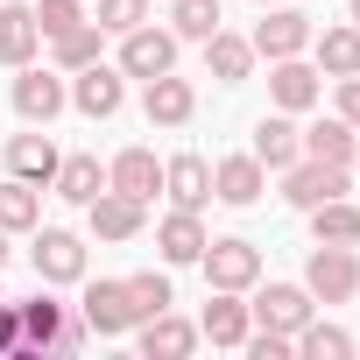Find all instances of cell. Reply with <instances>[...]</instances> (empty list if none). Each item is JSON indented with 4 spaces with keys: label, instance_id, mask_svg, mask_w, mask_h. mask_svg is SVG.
<instances>
[{
    "label": "cell",
    "instance_id": "1",
    "mask_svg": "<svg viewBox=\"0 0 360 360\" xmlns=\"http://www.w3.org/2000/svg\"><path fill=\"white\" fill-rule=\"evenodd\" d=\"M22 325H29V353H85V339H92L85 311H71L57 297H29L22 304Z\"/></svg>",
    "mask_w": 360,
    "mask_h": 360
},
{
    "label": "cell",
    "instance_id": "2",
    "mask_svg": "<svg viewBox=\"0 0 360 360\" xmlns=\"http://www.w3.org/2000/svg\"><path fill=\"white\" fill-rule=\"evenodd\" d=\"M283 176V198L297 205V212H311V205H325V198H346L353 191V169L346 162H318V155H297L290 169H276Z\"/></svg>",
    "mask_w": 360,
    "mask_h": 360
},
{
    "label": "cell",
    "instance_id": "3",
    "mask_svg": "<svg viewBox=\"0 0 360 360\" xmlns=\"http://www.w3.org/2000/svg\"><path fill=\"white\" fill-rule=\"evenodd\" d=\"M304 290H311L318 304H353V297H360V255H353V248L318 240V248H311V262H304Z\"/></svg>",
    "mask_w": 360,
    "mask_h": 360
},
{
    "label": "cell",
    "instance_id": "4",
    "mask_svg": "<svg viewBox=\"0 0 360 360\" xmlns=\"http://www.w3.org/2000/svg\"><path fill=\"white\" fill-rule=\"evenodd\" d=\"M198 269H205V290H240L248 297L262 283V248L255 240H205Z\"/></svg>",
    "mask_w": 360,
    "mask_h": 360
},
{
    "label": "cell",
    "instance_id": "5",
    "mask_svg": "<svg viewBox=\"0 0 360 360\" xmlns=\"http://www.w3.org/2000/svg\"><path fill=\"white\" fill-rule=\"evenodd\" d=\"M120 99H127V71L120 64H85V71H71V106L85 113V120H113L120 113Z\"/></svg>",
    "mask_w": 360,
    "mask_h": 360
},
{
    "label": "cell",
    "instance_id": "6",
    "mask_svg": "<svg viewBox=\"0 0 360 360\" xmlns=\"http://www.w3.org/2000/svg\"><path fill=\"white\" fill-rule=\"evenodd\" d=\"M255 57H304L311 50V15H297V8H283V0H276V8H262V22H255Z\"/></svg>",
    "mask_w": 360,
    "mask_h": 360
},
{
    "label": "cell",
    "instance_id": "7",
    "mask_svg": "<svg viewBox=\"0 0 360 360\" xmlns=\"http://www.w3.org/2000/svg\"><path fill=\"white\" fill-rule=\"evenodd\" d=\"M29 262H36L43 283H85V240H78L71 226H36Z\"/></svg>",
    "mask_w": 360,
    "mask_h": 360
},
{
    "label": "cell",
    "instance_id": "8",
    "mask_svg": "<svg viewBox=\"0 0 360 360\" xmlns=\"http://www.w3.org/2000/svg\"><path fill=\"white\" fill-rule=\"evenodd\" d=\"M248 311H255V325H262V332H290V339H297V332H304V318L318 311V297H311L304 283H269V290H255V304H248Z\"/></svg>",
    "mask_w": 360,
    "mask_h": 360
},
{
    "label": "cell",
    "instance_id": "9",
    "mask_svg": "<svg viewBox=\"0 0 360 360\" xmlns=\"http://www.w3.org/2000/svg\"><path fill=\"white\" fill-rule=\"evenodd\" d=\"M64 106H71V85H64L57 71H36V64H22V78H15V113H22L29 127H50Z\"/></svg>",
    "mask_w": 360,
    "mask_h": 360
},
{
    "label": "cell",
    "instance_id": "10",
    "mask_svg": "<svg viewBox=\"0 0 360 360\" xmlns=\"http://www.w3.org/2000/svg\"><path fill=\"white\" fill-rule=\"evenodd\" d=\"M120 71L127 78H162V71H176V36L169 29H127L120 36Z\"/></svg>",
    "mask_w": 360,
    "mask_h": 360
},
{
    "label": "cell",
    "instance_id": "11",
    "mask_svg": "<svg viewBox=\"0 0 360 360\" xmlns=\"http://www.w3.org/2000/svg\"><path fill=\"white\" fill-rule=\"evenodd\" d=\"M85 226H92L99 240H141V226H148V205L106 184V191H99L92 205H85Z\"/></svg>",
    "mask_w": 360,
    "mask_h": 360
},
{
    "label": "cell",
    "instance_id": "12",
    "mask_svg": "<svg viewBox=\"0 0 360 360\" xmlns=\"http://www.w3.org/2000/svg\"><path fill=\"white\" fill-rule=\"evenodd\" d=\"M141 113H148V127H184V120L198 113V85H191V78H176V71H162V78H148Z\"/></svg>",
    "mask_w": 360,
    "mask_h": 360
},
{
    "label": "cell",
    "instance_id": "13",
    "mask_svg": "<svg viewBox=\"0 0 360 360\" xmlns=\"http://www.w3.org/2000/svg\"><path fill=\"white\" fill-rule=\"evenodd\" d=\"M269 191V169H262V155L248 148V155H226V162H212V198L219 205H255Z\"/></svg>",
    "mask_w": 360,
    "mask_h": 360
},
{
    "label": "cell",
    "instance_id": "14",
    "mask_svg": "<svg viewBox=\"0 0 360 360\" xmlns=\"http://www.w3.org/2000/svg\"><path fill=\"white\" fill-rule=\"evenodd\" d=\"M162 191H169V205L205 212V205H212V162H205V155H169V162H162Z\"/></svg>",
    "mask_w": 360,
    "mask_h": 360
},
{
    "label": "cell",
    "instance_id": "15",
    "mask_svg": "<svg viewBox=\"0 0 360 360\" xmlns=\"http://www.w3.org/2000/svg\"><path fill=\"white\" fill-rule=\"evenodd\" d=\"M269 99H276V113H311L318 106V71L304 57H276L269 64Z\"/></svg>",
    "mask_w": 360,
    "mask_h": 360
},
{
    "label": "cell",
    "instance_id": "16",
    "mask_svg": "<svg viewBox=\"0 0 360 360\" xmlns=\"http://www.w3.org/2000/svg\"><path fill=\"white\" fill-rule=\"evenodd\" d=\"M85 325L99 332V339H120V332H134V311H127V276L120 283H85Z\"/></svg>",
    "mask_w": 360,
    "mask_h": 360
},
{
    "label": "cell",
    "instance_id": "17",
    "mask_svg": "<svg viewBox=\"0 0 360 360\" xmlns=\"http://www.w3.org/2000/svg\"><path fill=\"white\" fill-rule=\"evenodd\" d=\"M255 332V311L240 304V290H212L205 297V318H198V339H212V346H240Z\"/></svg>",
    "mask_w": 360,
    "mask_h": 360
},
{
    "label": "cell",
    "instance_id": "18",
    "mask_svg": "<svg viewBox=\"0 0 360 360\" xmlns=\"http://www.w3.org/2000/svg\"><path fill=\"white\" fill-rule=\"evenodd\" d=\"M255 155H262V169H290V162L304 155L297 113H262V120H255Z\"/></svg>",
    "mask_w": 360,
    "mask_h": 360
},
{
    "label": "cell",
    "instance_id": "19",
    "mask_svg": "<svg viewBox=\"0 0 360 360\" xmlns=\"http://www.w3.org/2000/svg\"><path fill=\"white\" fill-rule=\"evenodd\" d=\"M106 184H113V191H127V198H141V205H148V198H155V191H162V162H155V148H120V155H113V162H106Z\"/></svg>",
    "mask_w": 360,
    "mask_h": 360
},
{
    "label": "cell",
    "instance_id": "20",
    "mask_svg": "<svg viewBox=\"0 0 360 360\" xmlns=\"http://www.w3.org/2000/svg\"><path fill=\"white\" fill-rule=\"evenodd\" d=\"M141 353L148 360H184V353H198V325H184L176 311H155V318H141Z\"/></svg>",
    "mask_w": 360,
    "mask_h": 360
},
{
    "label": "cell",
    "instance_id": "21",
    "mask_svg": "<svg viewBox=\"0 0 360 360\" xmlns=\"http://www.w3.org/2000/svg\"><path fill=\"white\" fill-rule=\"evenodd\" d=\"M205 240H212V233H205V219H198V212H184V205H176V212L155 226V248H162V262H176V269L198 262V255H205Z\"/></svg>",
    "mask_w": 360,
    "mask_h": 360
},
{
    "label": "cell",
    "instance_id": "22",
    "mask_svg": "<svg viewBox=\"0 0 360 360\" xmlns=\"http://www.w3.org/2000/svg\"><path fill=\"white\" fill-rule=\"evenodd\" d=\"M36 226H43V184L8 176L0 184V233H36Z\"/></svg>",
    "mask_w": 360,
    "mask_h": 360
},
{
    "label": "cell",
    "instance_id": "23",
    "mask_svg": "<svg viewBox=\"0 0 360 360\" xmlns=\"http://www.w3.org/2000/svg\"><path fill=\"white\" fill-rule=\"evenodd\" d=\"M57 141L50 134H15L8 141V176H29V184H50V176H57Z\"/></svg>",
    "mask_w": 360,
    "mask_h": 360
},
{
    "label": "cell",
    "instance_id": "24",
    "mask_svg": "<svg viewBox=\"0 0 360 360\" xmlns=\"http://www.w3.org/2000/svg\"><path fill=\"white\" fill-rule=\"evenodd\" d=\"M205 71H212L219 85H240V78L255 71V43H248V36H226V29H212V36H205Z\"/></svg>",
    "mask_w": 360,
    "mask_h": 360
},
{
    "label": "cell",
    "instance_id": "25",
    "mask_svg": "<svg viewBox=\"0 0 360 360\" xmlns=\"http://www.w3.org/2000/svg\"><path fill=\"white\" fill-rule=\"evenodd\" d=\"M50 191H57V198H71V205H92V198L106 191L99 155H64V162H57V176H50Z\"/></svg>",
    "mask_w": 360,
    "mask_h": 360
},
{
    "label": "cell",
    "instance_id": "26",
    "mask_svg": "<svg viewBox=\"0 0 360 360\" xmlns=\"http://www.w3.org/2000/svg\"><path fill=\"white\" fill-rule=\"evenodd\" d=\"M36 43H43V29H36V8H0V64H36Z\"/></svg>",
    "mask_w": 360,
    "mask_h": 360
},
{
    "label": "cell",
    "instance_id": "27",
    "mask_svg": "<svg viewBox=\"0 0 360 360\" xmlns=\"http://www.w3.org/2000/svg\"><path fill=\"white\" fill-rule=\"evenodd\" d=\"M311 50H318V71H332V78H353L360 71V29L353 22H339V29H311Z\"/></svg>",
    "mask_w": 360,
    "mask_h": 360
},
{
    "label": "cell",
    "instance_id": "28",
    "mask_svg": "<svg viewBox=\"0 0 360 360\" xmlns=\"http://www.w3.org/2000/svg\"><path fill=\"white\" fill-rule=\"evenodd\" d=\"M311 233H318V240H332V248H360V205H346V198L311 205Z\"/></svg>",
    "mask_w": 360,
    "mask_h": 360
},
{
    "label": "cell",
    "instance_id": "29",
    "mask_svg": "<svg viewBox=\"0 0 360 360\" xmlns=\"http://www.w3.org/2000/svg\"><path fill=\"white\" fill-rule=\"evenodd\" d=\"M50 57H57V71H85V64H99V22H78V29L50 36Z\"/></svg>",
    "mask_w": 360,
    "mask_h": 360
},
{
    "label": "cell",
    "instance_id": "30",
    "mask_svg": "<svg viewBox=\"0 0 360 360\" xmlns=\"http://www.w3.org/2000/svg\"><path fill=\"white\" fill-rule=\"evenodd\" d=\"M353 127L332 113V120H318V127H304V155H318V162H353Z\"/></svg>",
    "mask_w": 360,
    "mask_h": 360
},
{
    "label": "cell",
    "instance_id": "31",
    "mask_svg": "<svg viewBox=\"0 0 360 360\" xmlns=\"http://www.w3.org/2000/svg\"><path fill=\"white\" fill-rule=\"evenodd\" d=\"M219 29V0H176L169 8V36L176 43H205Z\"/></svg>",
    "mask_w": 360,
    "mask_h": 360
},
{
    "label": "cell",
    "instance_id": "32",
    "mask_svg": "<svg viewBox=\"0 0 360 360\" xmlns=\"http://www.w3.org/2000/svg\"><path fill=\"white\" fill-rule=\"evenodd\" d=\"M176 304V290H169V276H155V269H141V276H127V311H134V325L141 318H155V311H169Z\"/></svg>",
    "mask_w": 360,
    "mask_h": 360
},
{
    "label": "cell",
    "instance_id": "33",
    "mask_svg": "<svg viewBox=\"0 0 360 360\" xmlns=\"http://www.w3.org/2000/svg\"><path fill=\"white\" fill-rule=\"evenodd\" d=\"M297 353H304V360H346V353H353V332H339V325H325V318H304Z\"/></svg>",
    "mask_w": 360,
    "mask_h": 360
},
{
    "label": "cell",
    "instance_id": "34",
    "mask_svg": "<svg viewBox=\"0 0 360 360\" xmlns=\"http://www.w3.org/2000/svg\"><path fill=\"white\" fill-rule=\"evenodd\" d=\"M92 22H99V36H127V29L148 22V0H99Z\"/></svg>",
    "mask_w": 360,
    "mask_h": 360
},
{
    "label": "cell",
    "instance_id": "35",
    "mask_svg": "<svg viewBox=\"0 0 360 360\" xmlns=\"http://www.w3.org/2000/svg\"><path fill=\"white\" fill-rule=\"evenodd\" d=\"M78 22H92L85 0H36V29H43V36H64V29H78Z\"/></svg>",
    "mask_w": 360,
    "mask_h": 360
},
{
    "label": "cell",
    "instance_id": "36",
    "mask_svg": "<svg viewBox=\"0 0 360 360\" xmlns=\"http://www.w3.org/2000/svg\"><path fill=\"white\" fill-rule=\"evenodd\" d=\"M0 353L29 360V325H22V304H8V297H0Z\"/></svg>",
    "mask_w": 360,
    "mask_h": 360
},
{
    "label": "cell",
    "instance_id": "37",
    "mask_svg": "<svg viewBox=\"0 0 360 360\" xmlns=\"http://www.w3.org/2000/svg\"><path fill=\"white\" fill-rule=\"evenodd\" d=\"M339 120L360 134V71H353V78H339Z\"/></svg>",
    "mask_w": 360,
    "mask_h": 360
},
{
    "label": "cell",
    "instance_id": "38",
    "mask_svg": "<svg viewBox=\"0 0 360 360\" xmlns=\"http://www.w3.org/2000/svg\"><path fill=\"white\" fill-rule=\"evenodd\" d=\"M346 169H353V176H360V141H353V162H346Z\"/></svg>",
    "mask_w": 360,
    "mask_h": 360
},
{
    "label": "cell",
    "instance_id": "39",
    "mask_svg": "<svg viewBox=\"0 0 360 360\" xmlns=\"http://www.w3.org/2000/svg\"><path fill=\"white\" fill-rule=\"evenodd\" d=\"M0 269H8V233H0Z\"/></svg>",
    "mask_w": 360,
    "mask_h": 360
},
{
    "label": "cell",
    "instance_id": "40",
    "mask_svg": "<svg viewBox=\"0 0 360 360\" xmlns=\"http://www.w3.org/2000/svg\"><path fill=\"white\" fill-rule=\"evenodd\" d=\"M353 29H360V0H353Z\"/></svg>",
    "mask_w": 360,
    "mask_h": 360
},
{
    "label": "cell",
    "instance_id": "41",
    "mask_svg": "<svg viewBox=\"0 0 360 360\" xmlns=\"http://www.w3.org/2000/svg\"><path fill=\"white\" fill-rule=\"evenodd\" d=\"M255 8H276V0H255Z\"/></svg>",
    "mask_w": 360,
    "mask_h": 360
}]
</instances>
